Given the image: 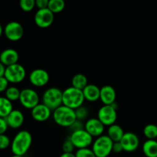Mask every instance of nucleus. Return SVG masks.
<instances>
[{"label":"nucleus","instance_id":"5","mask_svg":"<svg viewBox=\"0 0 157 157\" xmlns=\"http://www.w3.org/2000/svg\"><path fill=\"white\" fill-rule=\"evenodd\" d=\"M63 90L56 87L48 88L42 95V104L52 110H55L62 105Z\"/></svg>","mask_w":157,"mask_h":157},{"label":"nucleus","instance_id":"38","mask_svg":"<svg viewBox=\"0 0 157 157\" xmlns=\"http://www.w3.org/2000/svg\"><path fill=\"white\" fill-rule=\"evenodd\" d=\"M59 157H76L75 153H63L62 154L60 155Z\"/></svg>","mask_w":157,"mask_h":157},{"label":"nucleus","instance_id":"23","mask_svg":"<svg viewBox=\"0 0 157 157\" xmlns=\"http://www.w3.org/2000/svg\"><path fill=\"white\" fill-rule=\"evenodd\" d=\"M88 84L87 78L84 74L78 73L74 75L71 79V86L72 87L78 88L82 90Z\"/></svg>","mask_w":157,"mask_h":157},{"label":"nucleus","instance_id":"22","mask_svg":"<svg viewBox=\"0 0 157 157\" xmlns=\"http://www.w3.org/2000/svg\"><path fill=\"white\" fill-rule=\"evenodd\" d=\"M13 110L12 101L6 97H0V117L6 118Z\"/></svg>","mask_w":157,"mask_h":157},{"label":"nucleus","instance_id":"29","mask_svg":"<svg viewBox=\"0 0 157 157\" xmlns=\"http://www.w3.org/2000/svg\"><path fill=\"white\" fill-rule=\"evenodd\" d=\"M76 157H96L91 148L80 149L75 153Z\"/></svg>","mask_w":157,"mask_h":157},{"label":"nucleus","instance_id":"3","mask_svg":"<svg viewBox=\"0 0 157 157\" xmlns=\"http://www.w3.org/2000/svg\"><path fill=\"white\" fill-rule=\"evenodd\" d=\"M84 101V94L81 90L71 86L63 90L62 105L76 110L83 106Z\"/></svg>","mask_w":157,"mask_h":157},{"label":"nucleus","instance_id":"35","mask_svg":"<svg viewBox=\"0 0 157 157\" xmlns=\"http://www.w3.org/2000/svg\"><path fill=\"white\" fill-rule=\"evenodd\" d=\"M71 132L76 131V130H81V129H84V124H82V121H76L75 124L70 127Z\"/></svg>","mask_w":157,"mask_h":157},{"label":"nucleus","instance_id":"27","mask_svg":"<svg viewBox=\"0 0 157 157\" xmlns=\"http://www.w3.org/2000/svg\"><path fill=\"white\" fill-rule=\"evenodd\" d=\"M19 6L21 9L24 12H31L35 7V0H21L19 2Z\"/></svg>","mask_w":157,"mask_h":157},{"label":"nucleus","instance_id":"31","mask_svg":"<svg viewBox=\"0 0 157 157\" xmlns=\"http://www.w3.org/2000/svg\"><path fill=\"white\" fill-rule=\"evenodd\" d=\"M75 147L70 140L69 137L67 140H64V142L62 144V150L63 153H72L75 150Z\"/></svg>","mask_w":157,"mask_h":157},{"label":"nucleus","instance_id":"4","mask_svg":"<svg viewBox=\"0 0 157 157\" xmlns=\"http://www.w3.org/2000/svg\"><path fill=\"white\" fill-rule=\"evenodd\" d=\"M113 142L107 135L97 137L92 144L91 150L96 157H107L112 153Z\"/></svg>","mask_w":157,"mask_h":157},{"label":"nucleus","instance_id":"33","mask_svg":"<svg viewBox=\"0 0 157 157\" xmlns=\"http://www.w3.org/2000/svg\"><path fill=\"white\" fill-rule=\"evenodd\" d=\"M8 128H9V126H8L6 119L0 117V135L5 134V133L7 131Z\"/></svg>","mask_w":157,"mask_h":157},{"label":"nucleus","instance_id":"19","mask_svg":"<svg viewBox=\"0 0 157 157\" xmlns=\"http://www.w3.org/2000/svg\"><path fill=\"white\" fill-rule=\"evenodd\" d=\"M84 99L89 102H95L100 100L101 88L96 84H88L82 90Z\"/></svg>","mask_w":157,"mask_h":157},{"label":"nucleus","instance_id":"13","mask_svg":"<svg viewBox=\"0 0 157 157\" xmlns=\"http://www.w3.org/2000/svg\"><path fill=\"white\" fill-rule=\"evenodd\" d=\"M122 145L124 151L127 153L134 152L139 148L140 139L136 133L133 132H127L120 141Z\"/></svg>","mask_w":157,"mask_h":157},{"label":"nucleus","instance_id":"9","mask_svg":"<svg viewBox=\"0 0 157 157\" xmlns=\"http://www.w3.org/2000/svg\"><path fill=\"white\" fill-rule=\"evenodd\" d=\"M18 101L23 107L29 110H32L40 104L39 95L32 88H25L21 90Z\"/></svg>","mask_w":157,"mask_h":157},{"label":"nucleus","instance_id":"26","mask_svg":"<svg viewBox=\"0 0 157 157\" xmlns=\"http://www.w3.org/2000/svg\"><path fill=\"white\" fill-rule=\"evenodd\" d=\"M6 98L10 101H16L19 100L21 90L15 86H10L5 92Z\"/></svg>","mask_w":157,"mask_h":157},{"label":"nucleus","instance_id":"20","mask_svg":"<svg viewBox=\"0 0 157 157\" xmlns=\"http://www.w3.org/2000/svg\"><path fill=\"white\" fill-rule=\"evenodd\" d=\"M124 133L125 132L124 131V129L118 124H114L108 127L107 135L113 143H115L120 142L124 136Z\"/></svg>","mask_w":157,"mask_h":157},{"label":"nucleus","instance_id":"16","mask_svg":"<svg viewBox=\"0 0 157 157\" xmlns=\"http://www.w3.org/2000/svg\"><path fill=\"white\" fill-rule=\"evenodd\" d=\"M117 92L114 87L110 85H104L101 87L100 100L104 105H112L116 103Z\"/></svg>","mask_w":157,"mask_h":157},{"label":"nucleus","instance_id":"6","mask_svg":"<svg viewBox=\"0 0 157 157\" xmlns=\"http://www.w3.org/2000/svg\"><path fill=\"white\" fill-rule=\"evenodd\" d=\"M117 105L114 103L112 105H103L98 112V119L104 126L110 127L116 124L117 120Z\"/></svg>","mask_w":157,"mask_h":157},{"label":"nucleus","instance_id":"2","mask_svg":"<svg viewBox=\"0 0 157 157\" xmlns=\"http://www.w3.org/2000/svg\"><path fill=\"white\" fill-rule=\"evenodd\" d=\"M52 117L55 124L61 127L70 128L77 121L75 110L64 105L55 109L52 113Z\"/></svg>","mask_w":157,"mask_h":157},{"label":"nucleus","instance_id":"30","mask_svg":"<svg viewBox=\"0 0 157 157\" xmlns=\"http://www.w3.org/2000/svg\"><path fill=\"white\" fill-rule=\"evenodd\" d=\"M10 139L9 136L6 134H1L0 135V150H6L9 146H11Z\"/></svg>","mask_w":157,"mask_h":157},{"label":"nucleus","instance_id":"25","mask_svg":"<svg viewBox=\"0 0 157 157\" xmlns=\"http://www.w3.org/2000/svg\"><path fill=\"white\" fill-rule=\"evenodd\" d=\"M143 133L147 140H156L157 138V125L153 124H147L144 127Z\"/></svg>","mask_w":157,"mask_h":157},{"label":"nucleus","instance_id":"1","mask_svg":"<svg viewBox=\"0 0 157 157\" xmlns=\"http://www.w3.org/2000/svg\"><path fill=\"white\" fill-rule=\"evenodd\" d=\"M32 144V136L28 130H20L15 134L11 144V150L13 155L24 156Z\"/></svg>","mask_w":157,"mask_h":157},{"label":"nucleus","instance_id":"32","mask_svg":"<svg viewBox=\"0 0 157 157\" xmlns=\"http://www.w3.org/2000/svg\"><path fill=\"white\" fill-rule=\"evenodd\" d=\"M9 82L4 76L0 78V93L6 92V90L9 87Z\"/></svg>","mask_w":157,"mask_h":157},{"label":"nucleus","instance_id":"15","mask_svg":"<svg viewBox=\"0 0 157 157\" xmlns=\"http://www.w3.org/2000/svg\"><path fill=\"white\" fill-rule=\"evenodd\" d=\"M32 117L38 122H44L48 121L52 115V110L42 103L34 107L31 110Z\"/></svg>","mask_w":157,"mask_h":157},{"label":"nucleus","instance_id":"24","mask_svg":"<svg viewBox=\"0 0 157 157\" xmlns=\"http://www.w3.org/2000/svg\"><path fill=\"white\" fill-rule=\"evenodd\" d=\"M65 7V2L63 0H49L48 9L53 14L62 12Z\"/></svg>","mask_w":157,"mask_h":157},{"label":"nucleus","instance_id":"10","mask_svg":"<svg viewBox=\"0 0 157 157\" xmlns=\"http://www.w3.org/2000/svg\"><path fill=\"white\" fill-rule=\"evenodd\" d=\"M3 34L9 41H19L24 35V28L22 25L18 21H9L4 27Z\"/></svg>","mask_w":157,"mask_h":157},{"label":"nucleus","instance_id":"8","mask_svg":"<svg viewBox=\"0 0 157 157\" xmlns=\"http://www.w3.org/2000/svg\"><path fill=\"white\" fill-rule=\"evenodd\" d=\"M4 77L9 83L18 84L24 81L25 78L26 70L24 66L17 63L6 67Z\"/></svg>","mask_w":157,"mask_h":157},{"label":"nucleus","instance_id":"18","mask_svg":"<svg viewBox=\"0 0 157 157\" xmlns=\"http://www.w3.org/2000/svg\"><path fill=\"white\" fill-rule=\"evenodd\" d=\"M5 119L9 127L12 129H18L24 124L25 116L21 110L14 109Z\"/></svg>","mask_w":157,"mask_h":157},{"label":"nucleus","instance_id":"34","mask_svg":"<svg viewBox=\"0 0 157 157\" xmlns=\"http://www.w3.org/2000/svg\"><path fill=\"white\" fill-rule=\"evenodd\" d=\"M48 0H36L35 1V6L38 9H47L48 6Z\"/></svg>","mask_w":157,"mask_h":157},{"label":"nucleus","instance_id":"37","mask_svg":"<svg viewBox=\"0 0 157 157\" xmlns=\"http://www.w3.org/2000/svg\"><path fill=\"white\" fill-rule=\"evenodd\" d=\"M6 67L4 64H2V63L0 62V78L4 76L5 71H6Z\"/></svg>","mask_w":157,"mask_h":157},{"label":"nucleus","instance_id":"7","mask_svg":"<svg viewBox=\"0 0 157 157\" xmlns=\"http://www.w3.org/2000/svg\"><path fill=\"white\" fill-rule=\"evenodd\" d=\"M69 139L71 141L75 147L78 150L84 148H89L92 145L94 140L93 137L86 131L84 129L71 132Z\"/></svg>","mask_w":157,"mask_h":157},{"label":"nucleus","instance_id":"40","mask_svg":"<svg viewBox=\"0 0 157 157\" xmlns=\"http://www.w3.org/2000/svg\"><path fill=\"white\" fill-rule=\"evenodd\" d=\"M11 157H24V156H18V155H13Z\"/></svg>","mask_w":157,"mask_h":157},{"label":"nucleus","instance_id":"14","mask_svg":"<svg viewBox=\"0 0 157 157\" xmlns=\"http://www.w3.org/2000/svg\"><path fill=\"white\" fill-rule=\"evenodd\" d=\"M105 126L98 119V117H92L87 120L84 124V130L92 136L99 137L104 135Z\"/></svg>","mask_w":157,"mask_h":157},{"label":"nucleus","instance_id":"39","mask_svg":"<svg viewBox=\"0 0 157 157\" xmlns=\"http://www.w3.org/2000/svg\"><path fill=\"white\" fill-rule=\"evenodd\" d=\"M3 30H4V29L2 28V25L0 24V38L2 37V35L3 34Z\"/></svg>","mask_w":157,"mask_h":157},{"label":"nucleus","instance_id":"12","mask_svg":"<svg viewBox=\"0 0 157 157\" xmlns=\"http://www.w3.org/2000/svg\"><path fill=\"white\" fill-rule=\"evenodd\" d=\"M29 82L33 86L41 87L47 85L50 81V75L48 72L42 68L34 69L29 74Z\"/></svg>","mask_w":157,"mask_h":157},{"label":"nucleus","instance_id":"28","mask_svg":"<svg viewBox=\"0 0 157 157\" xmlns=\"http://www.w3.org/2000/svg\"><path fill=\"white\" fill-rule=\"evenodd\" d=\"M75 110V114H76L77 121H82L84 120H85L86 118L88 116V109L87 107H84V106H81L79 108L76 109Z\"/></svg>","mask_w":157,"mask_h":157},{"label":"nucleus","instance_id":"11","mask_svg":"<svg viewBox=\"0 0 157 157\" xmlns=\"http://www.w3.org/2000/svg\"><path fill=\"white\" fill-rule=\"evenodd\" d=\"M55 21V14L48 9H38L34 16V21L38 27L47 29L53 24Z\"/></svg>","mask_w":157,"mask_h":157},{"label":"nucleus","instance_id":"21","mask_svg":"<svg viewBox=\"0 0 157 157\" xmlns=\"http://www.w3.org/2000/svg\"><path fill=\"white\" fill-rule=\"evenodd\" d=\"M142 151L146 157H157L156 140H147L142 146Z\"/></svg>","mask_w":157,"mask_h":157},{"label":"nucleus","instance_id":"17","mask_svg":"<svg viewBox=\"0 0 157 157\" xmlns=\"http://www.w3.org/2000/svg\"><path fill=\"white\" fill-rule=\"evenodd\" d=\"M19 59L18 52L14 48H6L0 53V62L6 67L17 64Z\"/></svg>","mask_w":157,"mask_h":157},{"label":"nucleus","instance_id":"36","mask_svg":"<svg viewBox=\"0 0 157 157\" xmlns=\"http://www.w3.org/2000/svg\"><path fill=\"white\" fill-rule=\"evenodd\" d=\"M124 151L122 145H121V142H115L113 144V149H112V152L115 153H121V152Z\"/></svg>","mask_w":157,"mask_h":157}]
</instances>
